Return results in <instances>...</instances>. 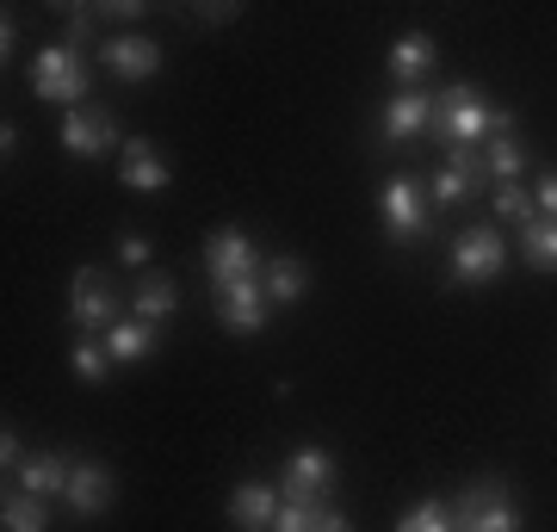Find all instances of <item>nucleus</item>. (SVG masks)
I'll use <instances>...</instances> for the list:
<instances>
[{
    "label": "nucleus",
    "mask_w": 557,
    "mask_h": 532,
    "mask_svg": "<svg viewBox=\"0 0 557 532\" xmlns=\"http://www.w3.org/2000/svg\"><path fill=\"white\" fill-rule=\"evenodd\" d=\"M508 131H515V119L508 112H490L478 99V87H446V94H434V131L428 137L453 143V149H478V143L508 137Z\"/></svg>",
    "instance_id": "obj_1"
},
{
    "label": "nucleus",
    "mask_w": 557,
    "mask_h": 532,
    "mask_svg": "<svg viewBox=\"0 0 557 532\" xmlns=\"http://www.w3.org/2000/svg\"><path fill=\"white\" fill-rule=\"evenodd\" d=\"M458 532H520V508L515 495L502 490V483H471V490L458 495V514H453Z\"/></svg>",
    "instance_id": "obj_2"
},
{
    "label": "nucleus",
    "mask_w": 557,
    "mask_h": 532,
    "mask_svg": "<svg viewBox=\"0 0 557 532\" xmlns=\"http://www.w3.org/2000/svg\"><path fill=\"white\" fill-rule=\"evenodd\" d=\"M32 94L38 99H69L75 106L81 94H87V62H81L75 44H50V50H38V62H32Z\"/></svg>",
    "instance_id": "obj_3"
},
{
    "label": "nucleus",
    "mask_w": 557,
    "mask_h": 532,
    "mask_svg": "<svg viewBox=\"0 0 557 532\" xmlns=\"http://www.w3.org/2000/svg\"><path fill=\"white\" fill-rule=\"evenodd\" d=\"M379 211H384V230H391V242H421L428 236V193H421L409 174H391L379 193Z\"/></svg>",
    "instance_id": "obj_4"
},
{
    "label": "nucleus",
    "mask_w": 557,
    "mask_h": 532,
    "mask_svg": "<svg viewBox=\"0 0 557 532\" xmlns=\"http://www.w3.org/2000/svg\"><path fill=\"white\" fill-rule=\"evenodd\" d=\"M69 316H75V329H87V335L119 329V285H112V273H100V267H81Z\"/></svg>",
    "instance_id": "obj_5"
},
{
    "label": "nucleus",
    "mask_w": 557,
    "mask_h": 532,
    "mask_svg": "<svg viewBox=\"0 0 557 532\" xmlns=\"http://www.w3.org/2000/svg\"><path fill=\"white\" fill-rule=\"evenodd\" d=\"M205 267H211V285H218V292L260 279V255H255V242L242 236V230H218V236L205 242Z\"/></svg>",
    "instance_id": "obj_6"
},
{
    "label": "nucleus",
    "mask_w": 557,
    "mask_h": 532,
    "mask_svg": "<svg viewBox=\"0 0 557 532\" xmlns=\"http://www.w3.org/2000/svg\"><path fill=\"white\" fill-rule=\"evenodd\" d=\"M329 490H335V458L322 453V446L292 453V465H285V477H278V502H310V508H317Z\"/></svg>",
    "instance_id": "obj_7"
},
{
    "label": "nucleus",
    "mask_w": 557,
    "mask_h": 532,
    "mask_svg": "<svg viewBox=\"0 0 557 532\" xmlns=\"http://www.w3.org/2000/svg\"><path fill=\"white\" fill-rule=\"evenodd\" d=\"M502 260H508V248H502L496 230H465V236L453 242V279L458 285H490V279L502 273Z\"/></svg>",
    "instance_id": "obj_8"
},
{
    "label": "nucleus",
    "mask_w": 557,
    "mask_h": 532,
    "mask_svg": "<svg viewBox=\"0 0 557 532\" xmlns=\"http://www.w3.org/2000/svg\"><path fill=\"white\" fill-rule=\"evenodd\" d=\"M100 62L119 81H149L161 69V44L143 38V32H112V38L100 44Z\"/></svg>",
    "instance_id": "obj_9"
},
{
    "label": "nucleus",
    "mask_w": 557,
    "mask_h": 532,
    "mask_svg": "<svg viewBox=\"0 0 557 532\" xmlns=\"http://www.w3.org/2000/svg\"><path fill=\"white\" fill-rule=\"evenodd\" d=\"M112 143H124L119 119L100 112V106H75V112L62 119V149H69V156H106Z\"/></svg>",
    "instance_id": "obj_10"
},
{
    "label": "nucleus",
    "mask_w": 557,
    "mask_h": 532,
    "mask_svg": "<svg viewBox=\"0 0 557 532\" xmlns=\"http://www.w3.org/2000/svg\"><path fill=\"white\" fill-rule=\"evenodd\" d=\"M112 495H119V483H112L106 465H94V458H75V465H69V490H62V502H69L75 514L94 520V514L112 508Z\"/></svg>",
    "instance_id": "obj_11"
},
{
    "label": "nucleus",
    "mask_w": 557,
    "mask_h": 532,
    "mask_svg": "<svg viewBox=\"0 0 557 532\" xmlns=\"http://www.w3.org/2000/svg\"><path fill=\"white\" fill-rule=\"evenodd\" d=\"M483 174H490V168H483L478 149H453V161H446L434 174V186H428V205H465V198L478 193Z\"/></svg>",
    "instance_id": "obj_12"
},
{
    "label": "nucleus",
    "mask_w": 557,
    "mask_h": 532,
    "mask_svg": "<svg viewBox=\"0 0 557 532\" xmlns=\"http://www.w3.org/2000/svg\"><path fill=\"white\" fill-rule=\"evenodd\" d=\"M267 292H260V279H248V285H230V292H218V316L223 329H236V335H260L267 329Z\"/></svg>",
    "instance_id": "obj_13"
},
{
    "label": "nucleus",
    "mask_w": 557,
    "mask_h": 532,
    "mask_svg": "<svg viewBox=\"0 0 557 532\" xmlns=\"http://www.w3.org/2000/svg\"><path fill=\"white\" fill-rule=\"evenodd\" d=\"M434 131V99L428 94H397L384 106V143H416Z\"/></svg>",
    "instance_id": "obj_14"
},
{
    "label": "nucleus",
    "mask_w": 557,
    "mask_h": 532,
    "mask_svg": "<svg viewBox=\"0 0 557 532\" xmlns=\"http://www.w3.org/2000/svg\"><path fill=\"white\" fill-rule=\"evenodd\" d=\"M428 75H434V38L409 32V38L391 44V81H397L403 94H416V87H421Z\"/></svg>",
    "instance_id": "obj_15"
},
{
    "label": "nucleus",
    "mask_w": 557,
    "mask_h": 532,
    "mask_svg": "<svg viewBox=\"0 0 557 532\" xmlns=\"http://www.w3.org/2000/svg\"><path fill=\"white\" fill-rule=\"evenodd\" d=\"M230 520H236L242 532H273V520H278L273 483H236V495H230Z\"/></svg>",
    "instance_id": "obj_16"
},
{
    "label": "nucleus",
    "mask_w": 557,
    "mask_h": 532,
    "mask_svg": "<svg viewBox=\"0 0 557 532\" xmlns=\"http://www.w3.org/2000/svg\"><path fill=\"white\" fill-rule=\"evenodd\" d=\"M168 180H174V168H168L149 143L124 137V186H131V193H168Z\"/></svg>",
    "instance_id": "obj_17"
},
{
    "label": "nucleus",
    "mask_w": 557,
    "mask_h": 532,
    "mask_svg": "<svg viewBox=\"0 0 557 532\" xmlns=\"http://www.w3.org/2000/svg\"><path fill=\"white\" fill-rule=\"evenodd\" d=\"M131 310H137L143 322H168V316L180 310V285L168 273H143L137 292H131Z\"/></svg>",
    "instance_id": "obj_18"
},
{
    "label": "nucleus",
    "mask_w": 557,
    "mask_h": 532,
    "mask_svg": "<svg viewBox=\"0 0 557 532\" xmlns=\"http://www.w3.org/2000/svg\"><path fill=\"white\" fill-rule=\"evenodd\" d=\"M260 292H267V304H298V297L310 292V273H304V260H292V255L267 260V273H260Z\"/></svg>",
    "instance_id": "obj_19"
},
{
    "label": "nucleus",
    "mask_w": 557,
    "mask_h": 532,
    "mask_svg": "<svg viewBox=\"0 0 557 532\" xmlns=\"http://www.w3.org/2000/svg\"><path fill=\"white\" fill-rule=\"evenodd\" d=\"M20 483H25V495H44V502H50V495L69 490V465H62L57 453H38V458L20 465Z\"/></svg>",
    "instance_id": "obj_20"
},
{
    "label": "nucleus",
    "mask_w": 557,
    "mask_h": 532,
    "mask_svg": "<svg viewBox=\"0 0 557 532\" xmlns=\"http://www.w3.org/2000/svg\"><path fill=\"white\" fill-rule=\"evenodd\" d=\"M106 354H112V366L119 359H143L149 347H156V322H143V316H131V322H119V329H106Z\"/></svg>",
    "instance_id": "obj_21"
},
{
    "label": "nucleus",
    "mask_w": 557,
    "mask_h": 532,
    "mask_svg": "<svg viewBox=\"0 0 557 532\" xmlns=\"http://www.w3.org/2000/svg\"><path fill=\"white\" fill-rule=\"evenodd\" d=\"M520 255H527L533 273H557V223L552 218L527 223V230H520Z\"/></svg>",
    "instance_id": "obj_22"
},
{
    "label": "nucleus",
    "mask_w": 557,
    "mask_h": 532,
    "mask_svg": "<svg viewBox=\"0 0 557 532\" xmlns=\"http://www.w3.org/2000/svg\"><path fill=\"white\" fill-rule=\"evenodd\" d=\"M0 532H50V508H44V495H7V508H0Z\"/></svg>",
    "instance_id": "obj_23"
},
{
    "label": "nucleus",
    "mask_w": 557,
    "mask_h": 532,
    "mask_svg": "<svg viewBox=\"0 0 557 532\" xmlns=\"http://www.w3.org/2000/svg\"><path fill=\"white\" fill-rule=\"evenodd\" d=\"M483 168H490L502 186H520V174H527V149L515 143V131H508V137H490V149H483Z\"/></svg>",
    "instance_id": "obj_24"
},
{
    "label": "nucleus",
    "mask_w": 557,
    "mask_h": 532,
    "mask_svg": "<svg viewBox=\"0 0 557 532\" xmlns=\"http://www.w3.org/2000/svg\"><path fill=\"white\" fill-rule=\"evenodd\" d=\"M106 372H112L106 341H100V335H81V341H75V378H81V384H106Z\"/></svg>",
    "instance_id": "obj_25"
},
{
    "label": "nucleus",
    "mask_w": 557,
    "mask_h": 532,
    "mask_svg": "<svg viewBox=\"0 0 557 532\" xmlns=\"http://www.w3.org/2000/svg\"><path fill=\"white\" fill-rule=\"evenodd\" d=\"M397 532H458V527H453V508H446V502L434 495V502H421V508L403 514Z\"/></svg>",
    "instance_id": "obj_26"
},
{
    "label": "nucleus",
    "mask_w": 557,
    "mask_h": 532,
    "mask_svg": "<svg viewBox=\"0 0 557 532\" xmlns=\"http://www.w3.org/2000/svg\"><path fill=\"white\" fill-rule=\"evenodd\" d=\"M496 211H502L508 223H520V230H527V223H539L533 193H520V186H502V193H496Z\"/></svg>",
    "instance_id": "obj_27"
},
{
    "label": "nucleus",
    "mask_w": 557,
    "mask_h": 532,
    "mask_svg": "<svg viewBox=\"0 0 557 532\" xmlns=\"http://www.w3.org/2000/svg\"><path fill=\"white\" fill-rule=\"evenodd\" d=\"M310 520H317V508H310V502H278L273 532H310Z\"/></svg>",
    "instance_id": "obj_28"
},
{
    "label": "nucleus",
    "mask_w": 557,
    "mask_h": 532,
    "mask_svg": "<svg viewBox=\"0 0 557 532\" xmlns=\"http://www.w3.org/2000/svg\"><path fill=\"white\" fill-rule=\"evenodd\" d=\"M533 205H539V218H552V223H557V174H545V180H539Z\"/></svg>",
    "instance_id": "obj_29"
},
{
    "label": "nucleus",
    "mask_w": 557,
    "mask_h": 532,
    "mask_svg": "<svg viewBox=\"0 0 557 532\" xmlns=\"http://www.w3.org/2000/svg\"><path fill=\"white\" fill-rule=\"evenodd\" d=\"M119 260H124V267H149V242H143V236H124V242H119Z\"/></svg>",
    "instance_id": "obj_30"
},
{
    "label": "nucleus",
    "mask_w": 557,
    "mask_h": 532,
    "mask_svg": "<svg viewBox=\"0 0 557 532\" xmlns=\"http://www.w3.org/2000/svg\"><path fill=\"white\" fill-rule=\"evenodd\" d=\"M310 532H354V527H347V514H341V508H317Z\"/></svg>",
    "instance_id": "obj_31"
},
{
    "label": "nucleus",
    "mask_w": 557,
    "mask_h": 532,
    "mask_svg": "<svg viewBox=\"0 0 557 532\" xmlns=\"http://www.w3.org/2000/svg\"><path fill=\"white\" fill-rule=\"evenodd\" d=\"M0 465H7V471H13V465H25V446H20V434H13V428L0 434Z\"/></svg>",
    "instance_id": "obj_32"
}]
</instances>
